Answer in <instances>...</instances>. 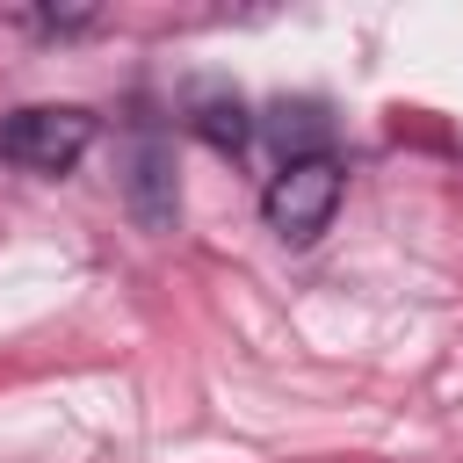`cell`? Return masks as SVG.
<instances>
[{"label": "cell", "mask_w": 463, "mask_h": 463, "mask_svg": "<svg viewBox=\"0 0 463 463\" xmlns=\"http://www.w3.org/2000/svg\"><path fill=\"white\" fill-rule=\"evenodd\" d=\"M94 145V116L87 109H14L0 116V166L22 174H72Z\"/></svg>", "instance_id": "7a4b0ae2"}, {"label": "cell", "mask_w": 463, "mask_h": 463, "mask_svg": "<svg viewBox=\"0 0 463 463\" xmlns=\"http://www.w3.org/2000/svg\"><path fill=\"white\" fill-rule=\"evenodd\" d=\"M340 195H347V166H340L333 152H304V159H282V166L268 174L260 217H268V232H275L282 246H311V239L333 224Z\"/></svg>", "instance_id": "6da1fadb"}, {"label": "cell", "mask_w": 463, "mask_h": 463, "mask_svg": "<svg viewBox=\"0 0 463 463\" xmlns=\"http://www.w3.org/2000/svg\"><path fill=\"white\" fill-rule=\"evenodd\" d=\"M123 203H130V217H137L145 232H166V224H174L181 188H174V152H166V137L145 130V137L123 152Z\"/></svg>", "instance_id": "3957f363"}, {"label": "cell", "mask_w": 463, "mask_h": 463, "mask_svg": "<svg viewBox=\"0 0 463 463\" xmlns=\"http://www.w3.org/2000/svg\"><path fill=\"white\" fill-rule=\"evenodd\" d=\"M195 123H203V137H210L217 152H239V145H246V109H239V101H210Z\"/></svg>", "instance_id": "5b68a950"}, {"label": "cell", "mask_w": 463, "mask_h": 463, "mask_svg": "<svg viewBox=\"0 0 463 463\" xmlns=\"http://www.w3.org/2000/svg\"><path fill=\"white\" fill-rule=\"evenodd\" d=\"M7 22L36 29V36H80V29H94L101 14H94V7H14Z\"/></svg>", "instance_id": "277c9868"}]
</instances>
